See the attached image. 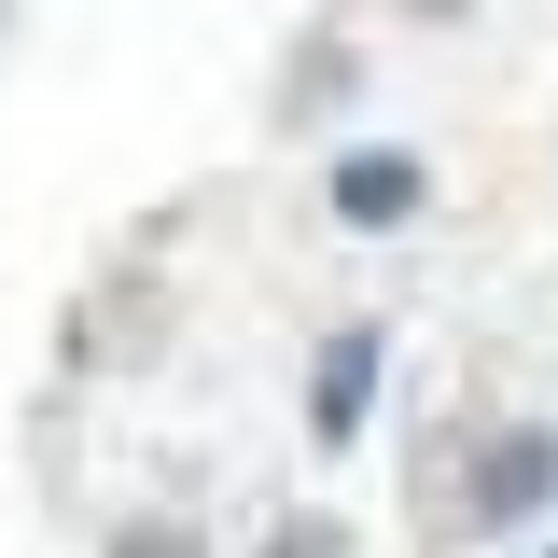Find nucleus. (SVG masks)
Returning <instances> with one entry per match:
<instances>
[{
	"mask_svg": "<svg viewBox=\"0 0 558 558\" xmlns=\"http://www.w3.org/2000/svg\"><path fill=\"white\" fill-rule=\"evenodd\" d=\"M418 14H433V0H418Z\"/></svg>",
	"mask_w": 558,
	"mask_h": 558,
	"instance_id": "nucleus-6",
	"label": "nucleus"
},
{
	"mask_svg": "<svg viewBox=\"0 0 558 558\" xmlns=\"http://www.w3.org/2000/svg\"><path fill=\"white\" fill-rule=\"evenodd\" d=\"M558 502V418H517V433H488L475 475H461V531H531Z\"/></svg>",
	"mask_w": 558,
	"mask_h": 558,
	"instance_id": "nucleus-1",
	"label": "nucleus"
},
{
	"mask_svg": "<svg viewBox=\"0 0 558 558\" xmlns=\"http://www.w3.org/2000/svg\"><path fill=\"white\" fill-rule=\"evenodd\" d=\"M266 558H349V531H322V517H279V545Z\"/></svg>",
	"mask_w": 558,
	"mask_h": 558,
	"instance_id": "nucleus-5",
	"label": "nucleus"
},
{
	"mask_svg": "<svg viewBox=\"0 0 558 558\" xmlns=\"http://www.w3.org/2000/svg\"><path fill=\"white\" fill-rule=\"evenodd\" d=\"M545 558H558V545H545Z\"/></svg>",
	"mask_w": 558,
	"mask_h": 558,
	"instance_id": "nucleus-7",
	"label": "nucleus"
},
{
	"mask_svg": "<svg viewBox=\"0 0 558 558\" xmlns=\"http://www.w3.org/2000/svg\"><path fill=\"white\" fill-rule=\"evenodd\" d=\"M112 558H209L182 517H140V531H112Z\"/></svg>",
	"mask_w": 558,
	"mask_h": 558,
	"instance_id": "nucleus-4",
	"label": "nucleus"
},
{
	"mask_svg": "<svg viewBox=\"0 0 558 558\" xmlns=\"http://www.w3.org/2000/svg\"><path fill=\"white\" fill-rule=\"evenodd\" d=\"M322 196H336V223L391 238V223H418V209H433V168H418L405 140H349L336 168H322Z\"/></svg>",
	"mask_w": 558,
	"mask_h": 558,
	"instance_id": "nucleus-2",
	"label": "nucleus"
},
{
	"mask_svg": "<svg viewBox=\"0 0 558 558\" xmlns=\"http://www.w3.org/2000/svg\"><path fill=\"white\" fill-rule=\"evenodd\" d=\"M377 363H391V336H377V322L322 336V363H307V433H322V447H349V433L377 418Z\"/></svg>",
	"mask_w": 558,
	"mask_h": 558,
	"instance_id": "nucleus-3",
	"label": "nucleus"
}]
</instances>
